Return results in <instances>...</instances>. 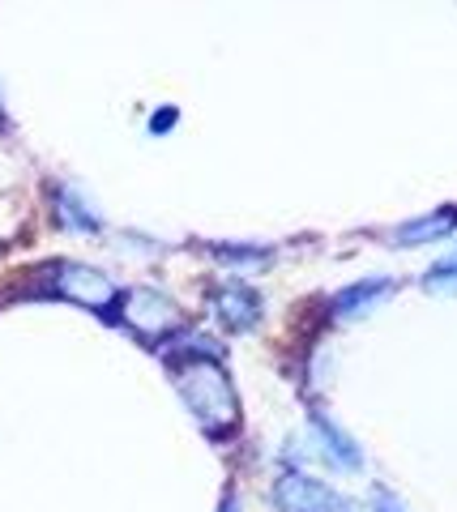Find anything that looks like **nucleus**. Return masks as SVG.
Instances as JSON below:
<instances>
[{
	"instance_id": "1",
	"label": "nucleus",
	"mask_w": 457,
	"mask_h": 512,
	"mask_svg": "<svg viewBox=\"0 0 457 512\" xmlns=\"http://www.w3.org/2000/svg\"><path fill=\"white\" fill-rule=\"evenodd\" d=\"M176 389L184 393L188 410H193V419L201 423L206 436L223 440V436H231V431L240 427V397H235L227 372L218 367L210 342H197L193 350H184L180 355Z\"/></svg>"
},
{
	"instance_id": "2",
	"label": "nucleus",
	"mask_w": 457,
	"mask_h": 512,
	"mask_svg": "<svg viewBox=\"0 0 457 512\" xmlns=\"http://www.w3.org/2000/svg\"><path fill=\"white\" fill-rule=\"evenodd\" d=\"M47 274H52L47 291L60 295V299L82 303V308H90V312H107V308H116V303H120L116 282L107 278L103 269H90V265H77V261H60V265L47 269Z\"/></svg>"
},
{
	"instance_id": "3",
	"label": "nucleus",
	"mask_w": 457,
	"mask_h": 512,
	"mask_svg": "<svg viewBox=\"0 0 457 512\" xmlns=\"http://www.w3.org/2000/svg\"><path fill=\"white\" fill-rule=\"evenodd\" d=\"M120 316H124V325H129L133 333H141L146 342H159V338H167V333L180 329V308L167 295L150 291V286L124 291L120 295Z\"/></svg>"
},
{
	"instance_id": "4",
	"label": "nucleus",
	"mask_w": 457,
	"mask_h": 512,
	"mask_svg": "<svg viewBox=\"0 0 457 512\" xmlns=\"http://www.w3.org/2000/svg\"><path fill=\"white\" fill-rule=\"evenodd\" d=\"M274 504L282 512H351V504L334 487L317 483L308 474H282L274 487Z\"/></svg>"
},
{
	"instance_id": "5",
	"label": "nucleus",
	"mask_w": 457,
	"mask_h": 512,
	"mask_svg": "<svg viewBox=\"0 0 457 512\" xmlns=\"http://www.w3.org/2000/svg\"><path fill=\"white\" fill-rule=\"evenodd\" d=\"M210 308H214V316L223 320L227 329H235V333L261 325V299H257V291H248L244 282L218 286V291L210 295Z\"/></svg>"
},
{
	"instance_id": "6",
	"label": "nucleus",
	"mask_w": 457,
	"mask_h": 512,
	"mask_svg": "<svg viewBox=\"0 0 457 512\" xmlns=\"http://www.w3.org/2000/svg\"><path fill=\"white\" fill-rule=\"evenodd\" d=\"M389 295H393V282H389V278L355 282V286H346V291L334 299V316H338V320H359V316H368L376 303L389 299Z\"/></svg>"
},
{
	"instance_id": "7",
	"label": "nucleus",
	"mask_w": 457,
	"mask_h": 512,
	"mask_svg": "<svg viewBox=\"0 0 457 512\" xmlns=\"http://www.w3.org/2000/svg\"><path fill=\"white\" fill-rule=\"evenodd\" d=\"M457 227V210H436L428 218H415V222H402L393 231V244L411 248V244H432V239H445L449 231Z\"/></svg>"
},
{
	"instance_id": "8",
	"label": "nucleus",
	"mask_w": 457,
	"mask_h": 512,
	"mask_svg": "<svg viewBox=\"0 0 457 512\" xmlns=\"http://www.w3.org/2000/svg\"><path fill=\"white\" fill-rule=\"evenodd\" d=\"M56 222L69 231H99V214L86 205V197H77L73 188L56 192Z\"/></svg>"
},
{
	"instance_id": "9",
	"label": "nucleus",
	"mask_w": 457,
	"mask_h": 512,
	"mask_svg": "<svg viewBox=\"0 0 457 512\" xmlns=\"http://www.w3.org/2000/svg\"><path fill=\"white\" fill-rule=\"evenodd\" d=\"M312 427H317V436L325 444V457L334 461V466H359V448L351 444V436H342V431L325 419V414H312Z\"/></svg>"
},
{
	"instance_id": "10",
	"label": "nucleus",
	"mask_w": 457,
	"mask_h": 512,
	"mask_svg": "<svg viewBox=\"0 0 457 512\" xmlns=\"http://www.w3.org/2000/svg\"><path fill=\"white\" fill-rule=\"evenodd\" d=\"M428 291H457V261H440L428 269V278H423Z\"/></svg>"
},
{
	"instance_id": "11",
	"label": "nucleus",
	"mask_w": 457,
	"mask_h": 512,
	"mask_svg": "<svg viewBox=\"0 0 457 512\" xmlns=\"http://www.w3.org/2000/svg\"><path fill=\"white\" fill-rule=\"evenodd\" d=\"M223 512H235V495H227V500H223Z\"/></svg>"
},
{
	"instance_id": "12",
	"label": "nucleus",
	"mask_w": 457,
	"mask_h": 512,
	"mask_svg": "<svg viewBox=\"0 0 457 512\" xmlns=\"http://www.w3.org/2000/svg\"><path fill=\"white\" fill-rule=\"evenodd\" d=\"M0 124H5V103H0Z\"/></svg>"
},
{
	"instance_id": "13",
	"label": "nucleus",
	"mask_w": 457,
	"mask_h": 512,
	"mask_svg": "<svg viewBox=\"0 0 457 512\" xmlns=\"http://www.w3.org/2000/svg\"><path fill=\"white\" fill-rule=\"evenodd\" d=\"M381 512H398V508H381Z\"/></svg>"
}]
</instances>
